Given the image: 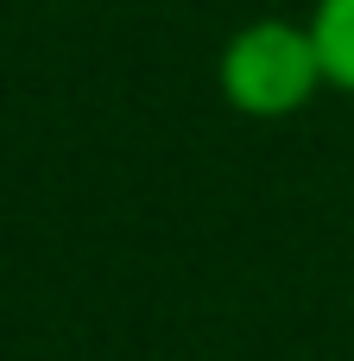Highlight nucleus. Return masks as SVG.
Wrapping results in <instances>:
<instances>
[{
  "instance_id": "nucleus-1",
  "label": "nucleus",
  "mask_w": 354,
  "mask_h": 361,
  "mask_svg": "<svg viewBox=\"0 0 354 361\" xmlns=\"http://www.w3.org/2000/svg\"><path fill=\"white\" fill-rule=\"evenodd\" d=\"M215 89L241 121H291V114H304L329 89L310 19L266 13V19L234 25L222 57H215Z\"/></svg>"
},
{
  "instance_id": "nucleus-2",
  "label": "nucleus",
  "mask_w": 354,
  "mask_h": 361,
  "mask_svg": "<svg viewBox=\"0 0 354 361\" xmlns=\"http://www.w3.org/2000/svg\"><path fill=\"white\" fill-rule=\"evenodd\" d=\"M304 19H310V38H317L329 89L354 95V0H317Z\"/></svg>"
}]
</instances>
